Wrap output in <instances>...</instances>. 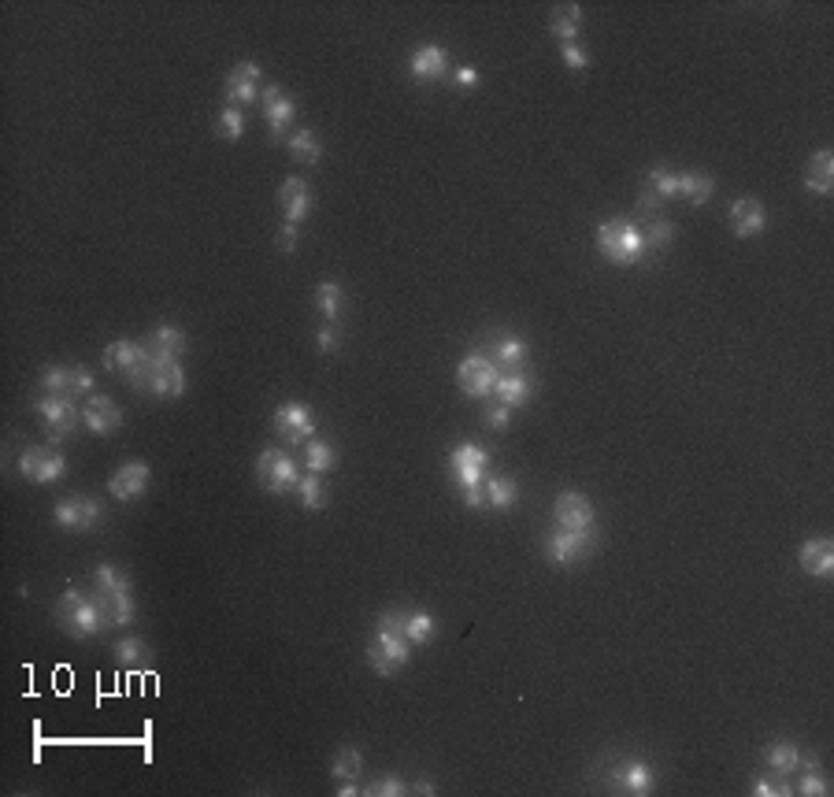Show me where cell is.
I'll list each match as a JSON object with an SVG mask.
<instances>
[{
	"label": "cell",
	"instance_id": "obj_15",
	"mask_svg": "<svg viewBox=\"0 0 834 797\" xmlns=\"http://www.w3.org/2000/svg\"><path fill=\"white\" fill-rule=\"evenodd\" d=\"M297 116V104L286 89H278V86H267L263 89V119L271 127V141H283L290 134V123Z\"/></svg>",
	"mask_w": 834,
	"mask_h": 797
},
{
	"label": "cell",
	"instance_id": "obj_11",
	"mask_svg": "<svg viewBox=\"0 0 834 797\" xmlns=\"http://www.w3.org/2000/svg\"><path fill=\"white\" fill-rule=\"evenodd\" d=\"M486 468H489V452L482 445H475V441H464V445H457L449 452V471L460 482V490L464 486H482Z\"/></svg>",
	"mask_w": 834,
	"mask_h": 797
},
{
	"label": "cell",
	"instance_id": "obj_30",
	"mask_svg": "<svg viewBox=\"0 0 834 797\" xmlns=\"http://www.w3.org/2000/svg\"><path fill=\"white\" fill-rule=\"evenodd\" d=\"M334 464H338V449H334L330 441H319V438H308L304 441V468L312 475L334 471Z\"/></svg>",
	"mask_w": 834,
	"mask_h": 797
},
{
	"label": "cell",
	"instance_id": "obj_27",
	"mask_svg": "<svg viewBox=\"0 0 834 797\" xmlns=\"http://www.w3.org/2000/svg\"><path fill=\"white\" fill-rule=\"evenodd\" d=\"M449 71V60H445V48L441 45H423L412 56V78L416 82H438Z\"/></svg>",
	"mask_w": 834,
	"mask_h": 797
},
{
	"label": "cell",
	"instance_id": "obj_34",
	"mask_svg": "<svg viewBox=\"0 0 834 797\" xmlns=\"http://www.w3.org/2000/svg\"><path fill=\"white\" fill-rule=\"evenodd\" d=\"M93 590H100V594H130V579H127V572H119L116 564H97L93 567Z\"/></svg>",
	"mask_w": 834,
	"mask_h": 797
},
{
	"label": "cell",
	"instance_id": "obj_50",
	"mask_svg": "<svg viewBox=\"0 0 834 797\" xmlns=\"http://www.w3.org/2000/svg\"><path fill=\"white\" fill-rule=\"evenodd\" d=\"M486 423H489L493 430H505V427L512 423V409H505L500 401H493V405L486 409Z\"/></svg>",
	"mask_w": 834,
	"mask_h": 797
},
{
	"label": "cell",
	"instance_id": "obj_43",
	"mask_svg": "<svg viewBox=\"0 0 834 797\" xmlns=\"http://www.w3.org/2000/svg\"><path fill=\"white\" fill-rule=\"evenodd\" d=\"M41 389H45V393H60V397H71V367L48 364V367L41 371Z\"/></svg>",
	"mask_w": 834,
	"mask_h": 797
},
{
	"label": "cell",
	"instance_id": "obj_5",
	"mask_svg": "<svg viewBox=\"0 0 834 797\" xmlns=\"http://www.w3.org/2000/svg\"><path fill=\"white\" fill-rule=\"evenodd\" d=\"M593 549H597V534H593V531H564V527H552V531L545 534V542H541L545 560H549V564H561V567L586 560Z\"/></svg>",
	"mask_w": 834,
	"mask_h": 797
},
{
	"label": "cell",
	"instance_id": "obj_19",
	"mask_svg": "<svg viewBox=\"0 0 834 797\" xmlns=\"http://www.w3.org/2000/svg\"><path fill=\"white\" fill-rule=\"evenodd\" d=\"M256 82H260V64H252V60L238 64V67L227 75V86H222V93H227V104H231V108H238V104H252V100L260 97Z\"/></svg>",
	"mask_w": 834,
	"mask_h": 797
},
{
	"label": "cell",
	"instance_id": "obj_13",
	"mask_svg": "<svg viewBox=\"0 0 834 797\" xmlns=\"http://www.w3.org/2000/svg\"><path fill=\"white\" fill-rule=\"evenodd\" d=\"M552 520H556V527H564V531H593V504H590L586 493L564 490V493H556V501H552Z\"/></svg>",
	"mask_w": 834,
	"mask_h": 797
},
{
	"label": "cell",
	"instance_id": "obj_18",
	"mask_svg": "<svg viewBox=\"0 0 834 797\" xmlns=\"http://www.w3.org/2000/svg\"><path fill=\"white\" fill-rule=\"evenodd\" d=\"M149 479H152L149 464L145 461H130L108 479V490H111V497H119V501H138L149 490Z\"/></svg>",
	"mask_w": 834,
	"mask_h": 797
},
{
	"label": "cell",
	"instance_id": "obj_37",
	"mask_svg": "<svg viewBox=\"0 0 834 797\" xmlns=\"http://www.w3.org/2000/svg\"><path fill=\"white\" fill-rule=\"evenodd\" d=\"M315 305H319V312H323V319L326 323H334L342 316V286L338 282H319V290H315Z\"/></svg>",
	"mask_w": 834,
	"mask_h": 797
},
{
	"label": "cell",
	"instance_id": "obj_41",
	"mask_svg": "<svg viewBox=\"0 0 834 797\" xmlns=\"http://www.w3.org/2000/svg\"><path fill=\"white\" fill-rule=\"evenodd\" d=\"M675 238V226L667 223L664 215H653V219H645V234H642V242H645V249H664L667 242Z\"/></svg>",
	"mask_w": 834,
	"mask_h": 797
},
{
	"label": "cell",
	"instance_id": "obj_33",
	"mask_svg": "<svg viewBox=\"0 0 834 797\" xmlns=\"http://www.w3.org/2000/svg\"><path fill=\"white\" fill-rule=\"evenodd\" d=\"M801 764H805V775H801V782L794 786L801 797H823L827 793V775H823V764H819V757H805L801 753Z\"/></svg>",
	"mask_w": 834,
	"mask_h": 797
},
{
	"label": "cell",
	"instance_id": "obj_55",
	"mask_svg": "<svg viewBox=\"0 0 834 797\" xmlns=\"http://www.w3.org/2000/svg\"><path fill=\"white\" fill-rule=\"evenodd\" d=\"M453 78H457L460 89H475V86H479V71H475V67H460Z\"/></svg>",
	"mask_w": 834,
	"mask_h": 797
},
{
	"label": "cell",
	"instance_id": "obj_8",
	"mask_svg": "<svg viewBox=\"0 0 834 797\" xmlns=\"http://www.w3.org/2000/svg\"><path fill=\"white\" fill-rule=\"evenodd\" d=\"M500 375H505V371H500L486 353H471V357L460 360V367H457V386H460L468 397H475V401H482V397L493 393V386H497Z\"/></svg>",
	"mask_w": 834,
	"mask_h": 797
},
{
	"label": "cell",
	"instance_id": "obj_49",
	"mask_svg": "<svg viewBox=\"0 0 834 797\" xmlns=\"http://www.w3.org/2000/svg\"><path fill=\"white\" fill-rule=\"evenodd\" d=\"M561 60H564L571 71H586V67H590V56H586L575 41H571V45H561Z\"/></svg>",
	"mask_w": 834,
	"mask_h": 797
},
{
	"label": "cell",
	"instance_id": "obj_42",
	"mask_svg": "<svg viewBox=\"0 0 834 797\" xmlns=\"http://www.w3.org/2000/svg\"><path fill=\"white\" fill-rule=\"evenodd\" d=\"M116 664L119 668H141V664H149L145 642L141 638H119L116 642Z\"/></svg>",
	"mask_w": 834,
	"mask_h": 797
},
{
	"label": "cell",
	"instance_id": "obj_16",
	"mask_svg": "<svg viewBox=\"0 0 834 797\" xmlns=\"http://www.w3.org/2000/svg\"><path fill=\"white\" fill-rule=\"evenodd\" d=\"M608 786H616V790H627L634 797H645L653 790V768L645 761H620V764H612L608 768Z\"/></svg>",
	"mask_w": 834,
	"mask_h": 797
},
{
	"label": "cell",
	"instance_id": "obj_25",
	"mask_svg": "<svg viewBox=\"0 0 834 797\" xmlns=\"http://www.w3.org/2000/svg\"><path fill=\"white\" fill-rule=\"evenodd\" d=\"M149 349H152L156 364H163V360H179V357L186 353V334H182L179 326H171V323H160V326L149 334Z\"/></svg>",
	"mask_w": 834,
	"mask_h": 797
},
{
	"label": "cell",
	"instance_id": "obj_32",
	"mask_svg": "<svg viewBox=\"0 0 834 797\" xmlns=\"http://www.w3.org/2000/svg\"><path fill=\"white\" fill-rule=\"evenodd\" d=\"M712 193H716V179L705 175V171H690V175H679V197H686L690 204H708Z\"/></svg>",
	"mask_w": 834,
	"mask_h": 797
},
{
	"label": "cell",
	"instance_id": "obj_21",
	"mask_svg": "<svg viewBox=\"0 0 834 797\" xmlns=\"http://www.w3.org/2000/svg\"><path fill=\"white\" fill-rule=\"evenodd\" d=\"M530 393H534V378L523 375V371H505V375L497 378V386H493V397L505 409H512V412L530 401Z\"/></svg>",
	"mask_w": 834,
	"mask_h": 797
},
{
	"label": "cell",
	"instance_id": "obj_3",
	"mask_svg": "<svg viewBox=\"0 0 834 797\" xmlns=\"http://www.w3.org/2000/svg\"><path fill=\"white\" fill-rule=\"evenodd\" d=\"M597 245H601V256L608 264H620V267H634L645 260V242H642V231L631 223V219H608L597 226Z\"/></svg>",
	"mask_w": 834,
	"mask_h": 797
},
{
	"label": "cell",
	"instance_id": "obj_22",
	"mask_svg": "<svg viewBox=\"0 0 834 797\" xmlns=\"http://www.w3.org/2000/svg\"><path fill=\"white\" fill-rule=\"evenodd\" d=\"M798 564L805 567L812 579H827V575L834 572V542H830V538H812V542H805L801 553H798Z\"/></svg>",
	"mask_w": 834,
	"mask_h": 797
},
{
	"label": "cell",
	"instance_id": "obj_20",
	"mask_svg": "<svg viewBox=\"0 0 834 797\" xmlns=\"http://www.w3.org/2000/svg\"><path fill=\"white\" fill-rule=\"evenodd\" d=\"M278 208L286 212V223H293V226H301L304 223V215H308V208H312V190H308V182L304 179H286L283 186H278Z\"/></svg>",
	"mask_w": 834,
	"mask_h": 797
},
{
	"label": "cell",
	"instance_id": "obj_54",
	"mask_svg": "<svg viewBox=\"0 0 834 797\" xmlns=\"http://www.w3.org/2000/svg\"><path fill=\"white\" fill-rule=\"evenodd\" d=\"M464 504L468 508H486V490L482 486H464Z\"/></svg>",
	"mask_w": 834,
	"mask_h": 797
},
{
	"label": "cell",
	"instance_id": "obj_10",
	"mask_svg": "<svg viewBox=\"0 0 834 797\" xmlns=\"http://www.w3.org/2000/svg\"><path fill=\"white\" fill-rule=\"evenodd\" d=\"M100 516H104V504L97 497H82V493L52 508L56 527H64V531H93L100 523Z\"/></svg>",
	"mask_w": 834,
	"mask_h": 797
},
{
	"label": "cell",
	"instance_id": "obj_36",
	"mask_svg": "<svg viewBox=\"0 0 834 797\" xmlns=\"http://www.w3.org/2000/svg\"><path fill=\"white\" fill-rule=\"evenodd\" d=\"M360 768H364V753L356 746H342L338 753H334V761H330V775L338 779V782L360 779Z\"/></svg>",
	"mask_w": 834,
	"mask_h": 797
},
{
	"label": "cell",
	"instance_id": "obj_26",
	"mask_svg": "<svg viewBox=\"0 0 834 797\" xmlns=\"http://www.w3.org/2000/svg\"><path fill=\"white\" fill-rule=\"evenodd\" d=\"M186 389H190V378H186V371H182L179 360H163V364H156L149 393H156V397H182Z\"/></svg>",
	"mask_w": 834,
	"mask_h": 797
},
{
	"label": "cell",
	"instance_id": "obj_44",
	"mask_svg": "<svg viewBox=\"0 0 834 797\" xmlns=\"http://www.w3.org/2000/svg\"><path fill=\"white\" fill-rule=\"evenodd\" d=\"M660 201H672V197H679V175L675 171H667V167H656L653 175H649V182H645Z\"/></svg>",
	"mask_w": 834,
	"mask_h": 797
},
{
	"label": "cell",
	"instance_id": "obj_40",
	"mask_svg": "<svg viewBox=\"0 0 834 797\" xmlns=\"http://www.w3.org/2000/svg\"><path fill=\"white\" fill-rule=\"evenodd\" d=\"M215 130H219V138L222 141H238L242 134H245V116H242V108H222L219 116H215Z\"/></svg>",
	"mask_w": 834,
	"mask_h": 797
},
{
	"label": "cell",
	"instance_id": "obj_35",
	"mask_svg": "<svg viewBox=\"0 0 834 797\" xmlns=\"http://www.w3.org/2000/svg\"><path fill=\"white\" fill-rule=\"evenodd\" d=\"M579 16H582V8L579 5H568V8H556L552 16H549V30L561 37V45H571L575 41V34H579Z\"/></svg>",
	"mask_w": 834,
	"mask_h": 797
},
{
	"label": "cell",
	"instance_id": "obj_48",
	"mask_svg": "<svg viewBox=\"0 0 834 797\" xmlns=\"http://www.w3.org/2000/svg\"><path fill=\"white\" fill-rule=\"evenodd\" d=\"M93 393V371L86 364H71V397H89Z\"/></svg>",
	"mask_w": 834,
	"mask_h": 797
},
{
	"label": "cell",
	"instance_id": "obj_6",
	"mask_svg": "<svg viewBox=\"0 0 834 797\" xmlns=\"http://www.w3.org/2000/svg\"><path fill=\"white\" fill-rule=\"evenodd\" d=\"M34 412L45 419L52 441L71 438L75 427H78V419H82V412L75 409V397H60V393H45V397H37V401H34Z\"/></svg>",
	"mask_w": 834,
	"mask_h": 797
},
{
	"label": "cell",
	"instance_id": "obj_9",
	"mask_svg": "<svg viewBox=\"0 0 834 797\" xmlns=\"http://www.w3.org/2000/svg\"><path fill=\"white\" fill-rule=\"evenodd\" d=\"M19 475L26 482H56L60 475H67V461L64 452H56L52 445H34V449H23L19 457Z\"/></svg>",
	"mask_w": 834,
	"mask_h": 797
},
{
	"label": "cell",
	"instance_id": "obj_1",
	"mask_svg": "<svg viewBox=\"0 0 834 797\" xmlns=\"http://www.w3.org/2000/svg\"><path fill=\"white\" fill-rule=\"evenodd\" d=\"M52 616H56V623H60L71 638H93V635L104 631V616H100L97 597L86 594V590H78V586H71V590L60 594Z\"/></svg>",
	"mask_w": 834,
	"mask_h": 797
},
{
	"label": "cell",
	"instance_id": "obj_31",
	"mask_svg": "<svg viewBox=\"0 0 834 797\" xmlns=\"http://www.w3.org/2000/svg\"><path fill=\"white\" fill-rule=\"evenodd\" d=\"M764 764L775 771V775H790L801 768V750L794 742H775L764 750Z\"/></svg>",
	"mask_w": 834,
	"mask_h": 797
},
{
	"label": "cell",
	"instance_id": "obj_12",
	"mask_svg": "<svg viewBox=\"0 0 834 797\" xmlns=\"http://www.w3.org/2000/svg\"><path fill=\"white\" fill-rule=\"evenodd\" d=\"M271 427H274V434L283 438L286 445H301V441H308V438L315 434V419H312V412H308L304 405H297V401L278 405V409H274V416H271Z\"/></svg>",
	"mask_w": 834,
	"mask_h": 797
},
{
	"label": "cell",
	"instance_id": "obj_51",
	"mask_svg": "<svg viewBox=\"0 0 834 797\" xmlns=\"http://www.w3.org/2000/svg\"><path fill=\"white\" fill-rule=\"evenodd\" d=\"M297 231H301V226H293V223H283V226H278V238H274L278 253H293V249H297Z\"/></svg>",
	"mask_w": 834,
	"mask_h": 797
},
{
	"label": "cell",
	"instance_id": "obj_23",
	"mask_svg": "<svg viewBox=\"0 0 834 797\" xmlns=\"http://www.w3.org/2000/svg\"><path fill=\"white\" fill-rule=\"evenodd\" d=\"M100 616H104V631H116V627H130L134 623V597L130 594H100L93 590Z\"/></svg>",
	"mask_w": 834,
	"mask_h": 797
},
{
	"label": "cell",
	"instance_id": "obj_45",
	"mask_svg": "<svg viewBox=\"0 0 834 797\" xmlns=\"http://www.w3.org/2000/svg\"><path fill=\"white\" fill-rule=\"evenodd\" d=\"M297 493H301V504L308 508V512H319L323 504H326V493H323V482H319V475H304L301 479V486H297Z\"/></svg>",
	"mask_w": 834,
	"mask_h": 797
},
{
	"label": "cell",
	"instance_id": "obj_39",
	"mask_svg": "<svg viewBox=\"0 0 834 797\" xmlns=\"http://www.w3.org/2000/svg\"><path fill=\"white\" fill-rule=\"evenodd\" d=\"M405 638H408L412 646H427V642L434 638V616H427V612H408V616H405Z\"/></svg>",
	"mask_w": 834,
	"mask_h": 797
},
{
	"label": "cell",
	"instance_id": "obj_53",
	"mask_svg": "<svg viewBox=\"0 0 834 797\" xmlns=\"http://www.w3.org/2000/svg\"><path fill=\"white\" fill-rule=\"evenodd\" d=\"M315 346H319V353H338V330H334V323H326L323 330H319V337H315Z\"/></svg>",
	"mask_w": 834,
	"mask_h": 797
},
{
	"label": "cell",
	"instance_id": "obj_28",
	"mask_svg": "<svg viewBox=\"0 0 834 797\" xmlns=\"http://www.w3.org/2000/svg\"><path fill=\"white\" fill-rule=\"evenodd\" d=\"M805 190H812V193H819V197H827V193L834 190V152H830V149H819V152L812 156V163H808V171H805Z\"/></svg>",
	"mask_w": 834,
	"mask_h": 797
},
{
	"label": "cell",
	"instance_id": "obj_47",
	"mask_svg": "<svg viewBox=\"0 0 834 797\" xmlns=\"http://www.w3.org/2000/svg\"><path fill=\"white\" fill-rule=\"evenodd\" d=\"M753 793L757 797H783V793H790V786L783 782V775H760L753 782Z\"/></svg>",
	"mask_w": 834,
	"mask_h": 797
},
{
	"label": "cell",
	"instance_id": "obj_4",
	"mask_svg": "<svg viewBox=\"0 0 834 797\" xmlns=\"http://www.w3.org/2000/svg\"><path fill=\"white\" fill-rule=\"evenodd\" d=\"M256 482L271 493H290L301 486V468L286 449H263L256 461Z\"/></svg>",
	"mask_w": 834,
	"mask_h": 797
},
{
	"label": "cell",
	"instance_id": "obj_24",
	"mask_svg": "<svg viewBox=\"0 0 834 797\" xmlns=\"http://www.w3.org/2000/svg\"><path fill=\"white\" fill-rule=\"evenodd\" d=\"M486 357H489L500 371H523V364H527V341L516 337V334H500L493 346H489Z\"/></svg>",
	"mask_w": 834,
	"mask_h": 797
},
{
	"label": "cell",
	"instance_id": "obj_46",
	"mask_svg": "<svg viewBox=\"0 0 834 797\" xmlns=\"http://www.w3.org/2000/svg\"><path fill=\"white\" fill-rule=\"evenodd\" d=\"M364 793H371V797H401V793H408V786L397 775H382L371 786H364Z\"/></svg>",
	"mask_w": 834,
	"mask_h": 797
},
{
	"label": "cell",
	"instance_id": "obj_57",
	"mask_svg": "<svg viewBox=\"0 0 834 797\" xmlns=\"http://www.w3.org/2000/svg\"><path fill=\"white\" fill-rule=\"evenodd\" d=\"M353 793H360V786H356V779H345V782L338 786V797H353Z\"/></svg>",
	"mask_w": 834,
	"mask_h": 797
},
{
	"label": "cell",
	"instance_id": "obj_14",
	"mask_svg": "<svg viewBox=\"0 0 834 797\" xmlns=\"http://www.w3.org/2000/svg\"><path fill=\"white\" fill-rule=\"evenodd\" d=\"M82 423H86L93 434L108 438V434H116V430L123 427V409L111 401V397H104V393H89L86 405H82Z\"/></svg>",
	"mask_w": 834,
	"mask_h": 797
},
{
	"label": "cell",
	"instance_id": "obj_56",
	"mask_svg": "<svg viewBox=\"0 0 834 797\" xmlns=\"http://www.w3.org/2000/svg\"><path fill=\"white\" fill-rule=\"evenodd\" d=\"M408 790H412V793H427V797H430V793H438V786H434L430 779H419V782H416V786H408Z\"/></svg>",
	"mask_w": 834,
	"mask_h": 797
},
{
	"label": "cell",
	"instance_id": "obj_52",
	"mask_svg": "<svg viewBox=\"0 0 834 797\" xmlns=\"http://www.w3.org/2000/svg\"><path fill=\"white\" fill-rule=\"evenodd\" d=\"M660 204H664V201H660V197H656L649 186L638 193V215H642V219H653V215H660Z\"/></svg>",
	"mask_w": 834,
	"mask_h": 797
},
{
	"label": "cell",
	"instance_id": "obj_2",
	"mask_svg": "<svg viewBox=\"0 0 834 797\" xmlns=\"http://www.w3.org/2000/svg\"><path fill=\"white\" fill-rule=\"evenodd\" d=\"M104 371H116L123 375L134 389H149L152 386V371H156V357L149 349V341L145 346H138V341H111V346L104 349Z\"/></svg>",
	"mask_w": 834,
	"mask_h": 797
},
{
	"label": "cell",
	"instance_id": "obj_29",
	"mask_svg": "<svg viewBox=\"0 0 834 797\" xmlns=\"http://www.w3.org/2000/svg\"><path fill=\"white\" fill-rule=\"evenodd\" d=\"M482 490H486V508H497V512H509L516 504V497H520L516 479H500V475H486Z\"/></svg>",
	"mask_w": 834,
	"mask_h": 797
},
{
	"label": "cell",
	"instance_id": "obj_17",
	"mask_svg": "<svg viewBox=\"0 0 834 797\" xmlns=\"http://www.w3.org/2000/svg\"><path fill=\"white\" fill-rule=\"evenodd\" d=\"M727 219H731L735 238H757V234H764V226H767V212H764V204L757 197H738L731 204Z\"/></svg>",
	"mask_w": 834,
	"mask_h": 797
},
{
	"label": "cell",
	"instance_id": "obj_38",
	"mask_svg": "<svg viewBox=\"0 0 834 797\" xmlns=\"http://www.w3.org/2000/svg\"><path fill=\"white\" fill-rule=\"evenodd\" d=\"M290 152H293V160H301V163H319L323 145H319V138H315L312 130H293V134H290Z\"/></svg>",
	"mask_w": 834,
	"mask_h": 797
},
{
	"label": "cell",
	"instance_id": "obj_7",
	"mask_svg": "<svg viewBox=\"0 0 834 797\" xmlns=\"http://www.w3.org/2000/svg\"><path fill=\"white\" fill-rule=\"evenodd\" d=\"M412 657V642L401 635H389V631H375L371 646H367V664L375 668V675H397Z\"/></svg>",
	"mask_w": 834,
	"mask_h": 797
}]
</instances>
